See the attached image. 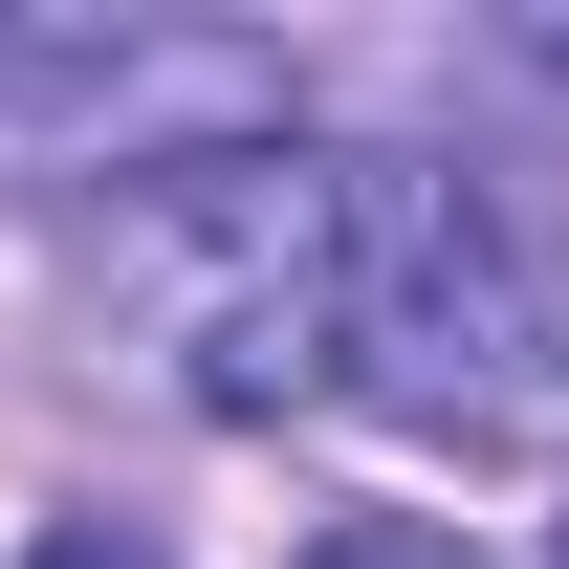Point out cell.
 Instances as JSON below:
<instances>
[{
  "label": "cell",
  "instance_id": "3957f363",
  "mask_svg": "<svg viewBox=\"0 0 569 569\" xmlns=\"http://www.w3.org/2000/svg\"><path fill=\"white\" fill-rule=\"evenodd\" d=\"M284 44L241 22H0V176H176V153H263Z\"/></svg>",
  "mask_w": 569,
  "mask_h": 569
},
{
  "label": "cell",
  "instance_id": "8992f818",
  "mask_svg": "<svg viewBox=\"0 0 569 569\" xmlns=\"http://www.w3.org/2000/svg\"><path fill=\"white\" fill-rule=\"evenodd\" d=\"M503 44H526V67H548V88H569V0H548V22H503Z\"/></svg>",
  "mask_w": 569,
  "mask_h": 569
},
{
  "label": "cell",
  "instance_id": "5b68a950",
  "mask_svg": "<svg viewBox=\"0 0 569 569\" xmlns=\"http://www.w3.org/2000/svg\"><path fill=\"white\" fill-rule=\"evenodd\" d=\"M22 569H176V548H153V526H44Z\"/></svg>",
  "mask_w": 569,
  "mask_h": 569
},
{
  "label": "cell",
  "instance_id": "7a4b0ae2",
  "mask_svg": "<svg viewBox=\"0 0 569 569\" xmlns=\"http://www.w3.org/2000/svg\"><path fill=\"white\" fill-rule=\"evenodd\" d=\"M548 372H569L548 241H526L482 176H438V153H351V395H395V417H503V395H548Z\"/></svg>",
  "mask_w": 569,
  "mask_h": 569
},
{
  "label": "cell",
  "instance_id": "6da1fadb",
  "mask_svg": "<svg viewBox=\"0 0 569 569\" xmlns=\"http://www.w3.org/2000/svg\"><path fill=\"white\" fill-rule=\"evenodd\" d=\"M88 284L153 329V372L198 417H307V395H351V153L307 132L176 153L88 219Z\"/></svg>",
  "mask_w": 569,
  "mask_h": 569
},
{
  "label": "cell",
  "instance_id": "277c9868",
  "mask_svg": "<svg viewBox=\"0 0 569 569\" xmlns=\"http://www.w3.org/2000/svg\"><path fill=\"white\" fill-rule=\"evenodd\" d=\"M307 569H482V548H460V526H395V503H372V526H329Z\"/></svg>",
  "mask_w": 569,
  "mask_h": 569
}]
</instances>
